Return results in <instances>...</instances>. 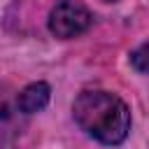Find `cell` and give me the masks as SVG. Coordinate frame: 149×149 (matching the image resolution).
Segmentation results:
<instances>
[{
  "label": "cell",
  "instance_id": "6da1fadb",
  "mask_svg": "<svg viewBox=\"0 0 149 149\" xmlns=\"http://www.w3.org/2000/svg\"><path fill=\"white\" fill-rule=\"evenodd\" d=\"M72 112L79 128L102 144H119L130 130V112L126 102L107 91H84L74 100Z\"/></svg>",
  "mask_w": 149,
  "mask_h": 149
},
{
  "label": "cell",
  "instance_id": "7a4b0ae2",
  "mask_svg": "<svg viewBox=\"0 0 149 149\" xmlns=\"http://www.w3.org/2000/svg\"><path fill=\"white\" fill-rule=\"evenodd\" d=\"M91 26V12L79 0H61L49 14V30L56 37H74Z\"/></svg>",
  "mask_w": 149,
  "mask_h": 149
},
{
  "label": "cell",
  "instance_id": "3957f363",
  "mask_svg": "<svg viewBox=\"0 0 149 149\" xmlns=\"http://www.w3.org/2000/svg\"><path fill=\"white\" fill-rule=\"evenodd\" d=\"M49 95H51L49 84H44V81L28 84V86L21 91V95H19V109H21V112H26V114L40 112V109H44V107H47Z\"/></svg>",
  "mask_w": 149,
  "mask_h": 149
},
{
  "label": "cell",
  "instance_id": "277c9868",
  "mask_svg": "<svg viewBox=\"0 0 149 149\" xmlns=\"http://www.w3.org/2000/svg\"><path fill=\"white\" fill-rule=\"evenodd\" d=\"M130 63H133V68H135L137 72L149 74V42L142 44L140 49H135V51L130 54Z\"/></svg>",
  "mask_w": 149,
  "mask_h": 149
},
{
  "label": "cell",
  "instance_id": "5b68a950",
  "mask_svg": "<svg viewBox=\"0 0 149 149\" xmlns=\"http://www.w3.org/2000/svg\"><path fill=\"white\" fill-rule=\"evenodd\" d=\"M105 2H114V0H105Z\"/></svg>",
  "mask_w": 149,
  "mask_h": 149
}]
</instances>
